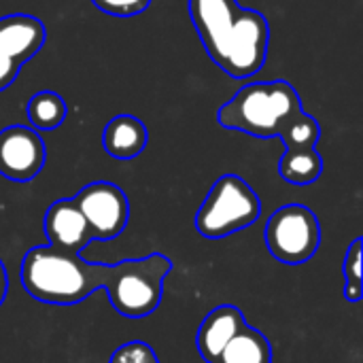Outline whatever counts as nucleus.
<instances>
[{
	"label": "nucleus",
	"mask_w": 363,
	"mask_h": 363,
	"mask_svg": "<svg viewBox=\"0 0 363 363\" xmlns=\"http://www.w3.org/2000/svg\"><path fill=\"white\" fill-rule=\"evenodd\" d=\"M187 11L206 53L223 72L247 79L264 68L270 26L259 11L242 9L236 0H189Z\"/></svg>",
	"instance_id": "obj_1"
},
{
	"label": "nucleus",
	"mask_w": 363,
	"mask_h": 363,
	"mask_svg": "<svg viewBox=\"0 0 363 363\" xmlns=\"http://www.w3.org/2000/svg\"><path fill=\"white\" fill-rule=\"evenodd\" d=\"M113 266L83 262L77 253L51 247L30 249L19 268L23 289L43 304L72 306L87 300L96 289H106Z\"/></svg>",
	"instance_id": "obj_2"
},
{
	"label": "nucleus",
	"mask_w": 363,
	"mask_h": 363,
	"mask_svg": "<svg viewBox=\"0 0 363 363\" xmlns=\"http://www.w3.org/2000/svg\"><path fill=\"white\" fill-rule=\"evenodd\" d=\"M298 111H302V100L291 83L255 81L242 85L219 108L217 121L225 130L245 132L255 138H274Z\"/></svg>",
	"instance_id": "obj_3"
},
{
	"label": "nucleus",
	"mask_w": 363,
	"mask_h": 363,
	"mask_svg": "<svg viewBox=\"0 0 363 363\" xmlns=\"http://www.w3.org/2000/svg\"><path fill=\"white\" fill-rule=\"evenodd\" d=\"M170 270L172 262L162 253L113 264V277L106 287L113 308L125 319L149 317L164 298V281Z\"/></svg>",
	"instance_id": "obj_4"
},
{
	"label": "nucleus",
	"mask_w": 363,
	"mask_h": 363,
	"mask_svg": "<svg viewBox=\"0 0 363 363\" xmlns=\"http://www.w3.org/2000/svg\"><path fill=\"white\" fill-rule=\"evenodd\" d=\"M262 202L253 187L238 174H223L215 181L196 213V230L211 240L232 236L257 221Z\"/></svg>",
	"instance_id": "obj_5"
},
{
	"label": "nucleus",
	"mask_w": 363,
	"mask_h": 363,
	"mask_svg": "<svg viewBox=\"0 0 363 363\" xmlns=\"http://www.w3.org/2000/svg\"><path fill=\"white\" fill-rule=\"evenodd\" d=\"M266 245L274 259L287 266L306 264L321 245L317 215L302 204H285L266 223Z\"/></svg>",
	"instance_id": "obj_6"
},
{
	"label": "nucleus",
	"mask_w": 363,
	"mask_h": 363,
	"mask_svg": "<svg viewBox=\"0 0 363 363\" xmlns=\"http://www.w3.org/2000/svg\"><path fill=\"white\" fill-rule=\"evenodd\" d=\"M72 200L85 217L91 240H113L125 230L130 221L128 196L115 183H89Z\"/></svg>",
	"instance_id": "obj_7"
},
{
	"label": "nucleus",
	"mask_w": 363,
	"mask_h": 363,
	"mask_svg": "<svg viewBox=\"0 0 363 363\" xmlns=\"http://www.w3.org/2000/svg\"><path fill=\"white\" fill-rule=\"evenodd\" d=\"M45 140L34 128L9 125L0 130V174L15 183L32 181L45 166Z\"/></svg>",
	"instance_id": "obj_8"
},
{
	"label": "nucleus",
	"mask_w": 363,
	"mask_h": 363,
	"mask_svg": "<svg viewBox=\"0 0 363 363\" xmlns=\"http://www.w3.org/2000/svg\"><path fill=\"white\" fill-rule=\"evenodd\" d=\"M45 234L51 249L64 253H77L91 242L89 228L72 198H62L53 202L45 213Z\"/></svg>",
	"instance_id": "obj_9"
},
{
	"label": "nucleus",
	"mask_w": 363,
	"mask_h": 363,
	"mask_svg": "<svg viewBox=\"0 0 363 363\" xmlns=\"http://www.w3.org/2000/svg\"><path fill=\"white\" fill-rule=\"evenodd\" d=\"M45 23L26 13L0 17V55L17 62L19 66L32 60L45 45Z\"/></svg>",
	"instance_id": "obj_10"
},
{
	"label": "nucleus",
	"mask_w": 363,
	"mask_h": 363,
	"mask_svg": "<svg viewBox=\"0 0 363 363\" xmlns=\"http://www.w3.org/2000/svg\"><path fill=\"white\" fill-rule=\"evenodd\" d=\"M245 325H249V323L245 321V315L240 313V308H236L232 304H221V306L213 308L200 323L198 336H196V345H198L202 359L206 363H215L219 353L223 351V347Z\"/></svg>",
	"instance_id": "obj_11"
},
{
	"label": "nucleus",
	"mask_w": 363,
	"mask_h": 363,
	"mask_svg": "<svg viewBox=\"0 0 363 363\" xmlns=\"http://www.w3.org/2000/svg\"><path fill=\"white\" fill-rule=\"evenodd\" d=\"M149 143L147 125L134 115L113 117L102 132V147L115 160H134Z\"/></svg>",
	"instance_id": "obj_12"
},
{
	"label": "nucleus",
	"mask_w": 363,
	"mask_h": 363,
	"mask_svg": "<svg viewBox=\"0 0 363 363\" xmlns=\"http://www.w3.org/2000/svg\"><path fill=\"white\" fill-rule=\"evenodd\" d=\"M215 363H272V345L262 332L245 325L223 347Z\"/></svg>",
	"instance_id": "obj_13"
},
{
	"label": "nucleus",
	"mask_w": 363,
	"mask_h": 363,
	"mask_svg": "<svg viewBox=\"0 0 363 363\" xmlns=\"http://www.w3.org/2000/svg\"><path fill=\"white\" fill-rule=\"evenodd\" d=\"M323 172V160L317 149L285 151L279 162V174L291 185H311Z\"/></svg>",
	"instance_id": "obj_14"
},
{
	"label": "nucleus",
	"mask_w": 363,
	"mask_h": 363,
	"mask_svg": "<svg viewBox=\"0 0 363 363\" xmlns=\"http://www.w3.org/2000/svg\"><path fill=\"white\" fill-rule=\"evenodd\" d=\"M26 111H28V119H30L32 128L40 130V132H49V130L60 128L64 123L66 115H68L64 98L57 91H51V89L36 91L28 100Z\"/></svg>",
	"instance_id": "obj_15"
},
{
	"label": "nucleus",
	"mask_w": 363,
	"mask_h": 363,
	"mask_svg": "<svg viewBox=\"0 0 363 363\" xmlns=\"http://www.w3.org/2000/svg\"><path fill=\"white\" fill-rule=\"evenodd\" d=\"M279 138L285 143V149L287 151L315 149L317 143H319V138H321V125H319V121L315 117L306 115L304 111H298L281 128Z\"/></svg>",
	"instance_id": "obj_16"
},
{
	"label": "nucleus",
	"mask_w": 363,
	"mask_h": 363,
	"mask_svg": "<svg viewBox=\"0 0 363 363\" xmlns=\"http://www.w3.org/2000/svg\"><path fill=\"white\" fill-rule=\"evenodd\" d=\"M362 242V238H355L345 255L342 274H345V300L347 302H359L363 298Z\"/></svg>",
	"instance_id": "obj_17"
},
{
	"label": "nucleus",
	"mask_w": 363,
	"mask_h": 363,
	"mask_svg": "<svg viewBox=\"0 0 363 363\" xmlns=\"http://www.w3.org/2000/svg\"><path fill=\"white\" fill-rule=\"evenodd\" d=\"M111 363H160V359L147 342L132 340V342L121 345L111 355Z\"/></svg>",
	"instance_id": "obj_18"
},
{
	"label": "nucleus",
	"mask_w": 363,
	"mask_h": 363,
	"mask_svg": "<svg viewBox=\"0 0 363 363\" xmlns=\"http://www.w3.org/2000/svg\"><path fill=\"white\" fill-rule=\"evenodd\" d=\"M91 2L100 11L113 17H134L151 4V0H91Z\"/></svg>",
	"instance_id": "obj_19"
},
{
	"label": "nucleus",
	"mask_w": 363,
	"mask_h": 363,
	"mask_svg": "<svg viewBox=\"0 0 363 363\" xmlns=\"http://www.w3.org/2000/svg\"><path fill=\"white\" fill-rule=\"evenodd\" d=\"M19 68H21V66H19L17 62H13V60L0 55V91L6 89V87H11V85L15 83V79H17V74H19Z\"/></svg>",
	"instance_id": "obj_20"
},
{
	"label": "nucleus",
	"mask_w": 363,
	"mask_h": 363,
	"mask_svg": "<svg viewBox=\"0 0 363 363\" xmlns=\"http://www.w3.org/2000/svg\"><path fill=\"white\" fill-rule=\"evenodd\" d=\"M6 291H9V277H6V268L4 264L0 262V306L6 298Z\"/></svg>",
	"instance_id": "obj_21"
}]
</instances>
